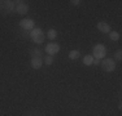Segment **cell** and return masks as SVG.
<instances>
[{"label":"cell","mask_w":122,"mask_h":116,"mask_svg":"<svg viewBox=\"0 0 122 116\" xmlns=\"http://www.w3.org/2000/svg\"><path fill=\"white\" fill-rule=\"evenodd\" d=\"M107 54V48L105 45L103 44H96L94 46V50H92V57H94V59H103L104 57H105Z\"/></svg>","instance_id":"6da1fadb"},{"label":"cell","mask_w":122,"mask_h":116,"mask_svg":"<svg viewBox=\"0 0 122 116\" xmlns=\"http://www.w3.org/2000/svg\"><path fill=\"white\" fill-rule=\"evenodd\" d=\"M14 1L10 0H0V13L1 14H9L14 9Z\"/></svg>","instance_id":"7a4b0ae2"},{"label":"cell","mask_w":122,"mask_h":116,"mask_svg":"<svg viewBox=\"0 0 122 116\" xmlns=\"http://www.w3.org/2000/svg\"><path fill=\"white\" fill-rule=\"evenodd\" d=\"M31 40H33L35 44H42L44 41V32L42 31V28H34L31 30Z\"/></svg>","instance_id":"3957f363"},{"label":"cell","mask_w":122,"mask_h":116,"mask_svg":"<svg viewBox=\"0 0 122 116\" xmlns=\"http://www.w3.org/2000/svg\"><path fill=\"white\" fill-rule=\"evenodd\" d=\"M100 65H101V68H103L105 72H113L116 70V62H114V59H112V58H105Z\"/></svg>","instance_id":"277c9868"},{"label":"cell","mask_w":122,"mask_h":116,"mask_svg":"<svg viewBox=\"0 0 122 116\" xmlns=\"http://www.w3.org/2000/svg\"><path fill=\"white\" fill-rule=\"evenodd\" d=\"M46 52H47L48 56H53V54L60 52V45L56 44V43H49V44L46 45Z\"/></svg>","instance_id":"5b68a950"},{"label":"cell","mask_w":122,"mask_h":116,"mask_svg":"<svg viewBox=\"0 0 122 116\" xmlns=\"http://www.w3.org/2000/svg\"><path fill=\"white\" fill-rule=\"evenodd\" d=\"M34 25H35V22L31 18H25L20 22V26H21L24 30H34Z\"/></svg>","instance_id":"8992f818"},{"label":"cell","mask_w":122,"mask_h":116,"mask_svg":"<svg viewBox=\"0 0 122 116\" xmlns=\"http://www.w3.org/2000/svg\"><path fill=\"white\" fill-rule=\"evenodd\" d=\"M17 3H18V4H17L16 8H14L17 13H18V14H22V16H24V14H27V13H29V5L25 4L24 1H17Z\"/></svg>","instance_id":"52a82bcc"},{"label":"cell","mask_w":122,"mask_h":116,"mask_svg":"<svg viewBox=\"0 0 122 116\" xmlns=\"http://www.w3.org/2000/svg\"><path fill=\"white\" fill-rule=\"evenodd\" d=\"M43 66V61L40 57H33L31 58V67H33L34 70H39L42 68Z\"/></svg>","instance_id":"ba28073f"},{"label":"cell","mask_w":122,"mask_h":116,"mask_svg":"<svg viewBox=\"0 0 122 116\" xmlns=\"http://www.w3.org/2000/svg\"><path fill=\"white\" fill-rule=\"evenodd\" d=\"M96 27H97L99 31H101V32H104V34H109L110 32V26L107 22H97Z\"/></svg>","instance_id":"9c48e42d"},{"label":"cell","mask_w":122,"mask_h":116,"mask_svg":"<svg viewBox=\"0 0 122 116\" xmlns=\"http://www.w3.org/2000/svg\"><path fill=\"white\" fill-rule=\"evenodd\" d=\"M92 62H94V57H92V56H85V57H83V65L91 66Z\"/></svg>","instance_id":"30bf717a"},{"label":"cell","mask_w":122,"mask_h":116,"mask_svg":"<svg viewBox=\"0 0 122 116\" xmlns=\"http://www.w3.org/2000/svg\"><path fill=\"white\" fill-rule=\"evenodd\" d=\"M79 56H81L79 50H71V52H69V58H70V59H78Z\"/></svg>","instance_id":"8fae6325"},{"label":"cell","mask_w":122,"mask_h":116,"mask_svg":"<svg viewBox=\"0 0 122 116\" xmlns=\"http://www.w3.org/2000/svg\"><path fill=\"white\" fill-rule=\"evenodd\" d=\"M109 39L113 40V41H117V40L120 39V34H118L117 31H110L109 32Z\"/></svg>","instance_id":"7c38bea8"},{"label":"cell","mask_w":122,"mask_h":116,"mask_svg":"<svg viewBox=\"0 0 122 116\" xmlns=\"http://www.w3.org/2000/svg\"><path fill=\"white\" fill-rule=\"evenodd\" d=\"M47 36H48V39L55 40V39H56V36H57V31L53 30V28H51V30H49L48 32H47Z\"/></svg>","instance_id":"4fadbf2b"},{"label":"cell","mask_w":122,"mask_h":116,"mask_svg":"<svg viewBox=\"0 0 122 116\" xmlns=\"http://www.w3.org/2000/svg\"><path fill=\"white\" fill-rule=\"evenodd\" d=\"M44 63L47 66H51L52 63H53V56H48L47 54V57H46V59H44Z\"/></svg>","instance_id":"5bb4252c"},{"label":"cell","mask_w":122,"mask_h":116,"mask_svg":"<svg viewBox=\"0 0 122 116\" xmlns=\"http://www.w3.org/2000/svg\"><path fill=\"white\" fill-rule=\"evenodd\" d=\"M31 53H33V57H39V54H42V50L40 49H34Z\"/></svg>","instance_id":"9a60e30c"},{"label":"cell","mask_w":122,"mask_h":116,"mask_svg":"<svg viewBox=\"0 0 122 116\" xmlns=\"http://www.w3.org/2000/svg\"><path fill=\"white\" fill-rule=\"evenodd\" d=\"M116 58H117V61H121L122 59V52L120 50V49L116 52Z\"/></svg>","instance_id":"2e32d148"},{"label":"cell","mask_w":122,"mask_h":116,"mask_svg":"<svg viewBox=\"0 0 122 116\" xmlns=\"http://www.w3.org/2000/svg\"><path fill=\"white\" fill-rule=\"evenodd\" d=\"M71 4L77 7V5H79V4H81V1H79V0H71Z\"/></svg>","instance_id":"e0dca14e"},{"label":"cell","mask_w":122,"mask_h":116,"mask_svg":"<svg viewBox=\"0 0 122 116\" xmlns=\"http://www.w3.org/2000/svg\"><path fill=\"white\" fill-rule=\"evenodd\" d=\"M92 65H95V66L100 65V61H99V59H94V62H92Z\"/></svg>","instance_id":"ac0fdd59"}]
</instances>
